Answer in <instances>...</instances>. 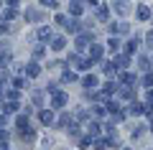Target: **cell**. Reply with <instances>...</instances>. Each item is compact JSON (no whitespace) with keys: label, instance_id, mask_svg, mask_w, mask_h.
<instances>
[{"label":"cell","instance_id":"1","mask_svg":"<svg viewBox=\"0 0 153 150\" xmlns=\"http://www.w3.org/2000/svg\"><path fill=\"white\" fill-rule=\"evenodd\" d=\"M69 61H71V66H76V69H89V64H92V61L82 59V56H76V54H71Z\"/></svg>","mask_w":153,"mask_h":150},{"label":"cell","instance_id":"2","mask_svg":"<svg viewBox=\"0 0 153 150\" xmlns=\"http://www.w3.org/2000/svg\"><path fill=\"white\" fill-rule=\"evenodd\" d=\"M51 104H54V109L64 107V104H66V94H64V92H59V94H54V99H51Z\"/></svg>","mask_w":153,"mask_h":150},{"label":"cell","instance_id":"3","mask_svg":"<svg viewBox=\"0 0 153 150\" xmlns=\"http://www.w3.org/2000/svg\"><path fill=\"white\" fill-rule=\"evenodd\" d=\"M128 64H130V59H128V56H115V64H112V66H120V69H125Z\"/></svg>","mask_w":153,"mask_h":150},{"label":"cell","instance_id":"4","mask_svg":"<svg viewBox=\"0 0 153 150\" xmlns=\"http://www.w3.org/2000/svg\"><path fill=\"white\" fill-rule=\"evenodd\" d=\"M41 122H44V125H51V122H54V115H51L49 109H44V112H41Z\"/></svg>","mask_w":153,"mask_h":150},{"label":"cell","instance_id":"5","mask_svg":"<svg viewBox=\"0 0 153 150\" xmlns=\"http://www.w3.org/2000/svg\"><path fill=\"white\" fill-rule=\"evenodd\" d=\"M51 48H54V51H61V48H64V38H54V41H51Z\"/></svg>","mask_w":153,"mask_h":150},{"label":"cell","instance_id":"6","mask_svg":"<svg viewBox=\"0 0 153 150\" xmlns=\"http://www.w3.org/2000/svg\"><path fill=\"white\" fill-rule=\"evenodd\" d=\"M89 54H92V59H100V56H102V46H97V43H94V46L89 48Z\"/></svg>","mask_w":153,"mask_h":150},{"label":"cell","instance_id":"7","mask_svg":"<svg viewBox=\"0 0 153 150\" xmlns=\"http://www.w3.org/2000/svg\"><path fill=\"white\" fill-rule=\"evenodd\" d=\"M135 13H138V18H143V21H146V18H148V16H151V10H148V8H146V5H140V8H138V10H135Z\"/></svg>","mask_w":153,"mask_h":150},{"label":"cell","instance_id":"8","mask_svg":"<svg viewBox=\"0 0 153 150\" xmlns=\"http://www.w3.org/2000/svg\"><path fill=\"white\" fill-rule=\"evenodd\" d=\"M69 10L74 13V16H79V13H82V3H71V5H69Z\"/></svg>","mask_w":153,"mask_h":150},{"label":"cell","instance_id":"9","mask_svg":"<svg viewBox=\"0 0 153 150\" xmlns=\"http://www.w3.org/2000/svg\"><path fill=\"white\" fill-rule=\"evenodd\" d=\"M94 84H97V76H92V74L84 76V86H94Z\"/></svg>","mask_w":153,"mask_h":150},{"label":"cell","instance_id":"10","mask_svg":"<svg viewBox=\"0 0 153 150\" xmlns=\"http://www.w3.org/2000/svg\"><path fill=\"white\" fill-rule=\"evenodd\" d=\"M138 64H140V69H143V71H148V69H151V64H148V59H146V56H140V59H138Z\"/></svg>","mask_w":153,"mask_h":150},{"label":"cell","instance_id":"11","mask_svg":"<svg viewBox=\"0 0 153 150\" xmlns=\"http://www.w3.org/2000/svg\"><path fill=\"white\" fill-rule=\"evenodd\" d=\"M115 10H117V13H128V5H125V3H115Z\"/></svg>","mask_w":153,"mask_h":150},{"label":"cell","instance_id":"12","mask_svg":"<svg viewBox=\"0 0 153 150\" xmlns=\"http://www.w3.org/2000/svg\"><path fill=\"white\" fill-rule=\"evenodd\" d=\"M28 74H31V76H38V66L31 64V66H28Z\"/></svg>","mask_w":153,"mask_h":150},{"label":"cell","instance_id":"13","mask_svg":"<svg viewBox=\"0 0 153 150\" xmlns=\"http://www.w3.org/2000/svg\"><path fill=\"white\" fill-rule=\"evenodd\" d=\"M143 84H146V86H153V74H146V79H143Z\"/></svg>","mask_w":153,"mask_h":150},{"label":"cell","instance_id":"14","mask_svg":"<svg viewBox=\"0 0 153 150\" xmlns=\"http://www.w3.org/2000/svg\"><path fill=\"white\" fill-rule=\"evenodd\" d=\"M38 36H41V38H49L51 31H49V28H41V31H38Z\"/></svg>","mask_w":153,"mask_h":150},{"label":"cell","instance_id":"15","mask_svg":"<svg viewBox=\"0 0 153 150\" xmlns=\"http://www.w3.org/2000/svg\"><path fill=\"white\" fill-rule=\"evenodd\" d=\"M146 43H148V46L153 48V31H151V33H148V36H146Z\"/></svg>","mask_w":153,"mask_h":150}]
</instances>
